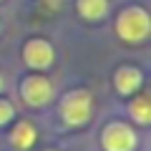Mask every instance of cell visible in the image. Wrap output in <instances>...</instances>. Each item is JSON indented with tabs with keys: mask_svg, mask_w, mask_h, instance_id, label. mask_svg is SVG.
Returning a JSON list of instances; mask_svg holds the SVG:
<instances>
[{
	"mask_svg": "<svg viewBox=\"0 0 151 151\" xmlns=\"http://www.w3.org/2000/svg\"><path fill=\"white\" fill-rule=\"evenodd\" d=\"M151 33V18L146 8L141 5H129L116 15V35L129 45L144 43Z\"/></svg>",
	"mask_w": 151,
	"mask_h": 151,
	"instance_id": "1",
	"label": "cell"
},
{
	"mask_svg": "<svg viewBox=\"0 0 151 151\" xmlns=\"http://www.w3.org/2000/svg\"><path fill=\"white\" fill-rule=\"evenodd\" d=\"M58 113H60V121L70 129H81L91 121L93 116V96L86 91V88H73L68 91L63 98H60V106H58Z\"/></svg>",
	"mask_w": 151,
	"mask_h": 151,
	"instance_id": "2",
	"label": "cell"
},
{
	"mask_svg": "<svg viewBox=\"0 0 151 151\" xmlns=\"http://www.w3.org/2000/svg\"><path fill=\"white\" fill-rule=\"evenodd\" d=\"M101 146H103V151H136L139 136H136V131L129 124L111 121L101 131Z\"/></svg>",
	"mask_w": 151,
	"mask_h": 151,
	"instance_id": "3",
	"label": "cell"
},
{
	"mask_svg": "<svg viewBox=\"0 0 151 151\" xmlns=\"http://www.w3.org/2000/svg\"><path fill=\"white\" fill-rule=\"evenodd\" d=\"M20 98L30 108H43L53 101V83L45 76H28L20 83Z\"/></svg>",
	"mask_w": 151,
	"mask_h": 151,
	"instance_id": "4",
	"label": "cell"
},
{
	"mask_svg": "<svg viewBox=\"0 0 151 151\" xmlns=\"http://www.w3.org/2000/svg\"><path fill=\"white\" fill-rule=\"evenodd\" d=\"M55 60V50L45 38H30L23 45V63L33 70H45Z\"/></svg>",
	"mask_w": 151,
	"mask_h": 151,
	"instance_id": "5",
	"label": "cell"
},
{
	"mask_svg": "<svg viewBox=\"0 0 151 151\" xmlns=\"http://www.w3.org/2000/svg\"><path fill=\"white\" fill-rule=\"evenodd\" d=\"M141 83H144V73H141V68H136V65H121V68H116V73H113V86H116V91H119L121 96L136 93L141 88Z\"/></svg>",
	"mask_w": 151,
	"mask_h": 151,
	"instance_id": "6",
	"label": "cell"
},
{
	"mask_svg": "<svg viewBox=\"0 0 151 151\" xmlns=\"http://www.w3.org/2000/svg\"><path fill=\"white\" fill-rule=\"evenodd\" d=\"M38 141V129L30 124V121H18L10 131V144L20 151H28L33 144Z\"/></svg>",
	"mask_w": 151,
	"mask_h": 151,
	"instance_id": "7",
	"label": "cell"
},
{
	"mask_svg": "<svg viewBox=\"0 0 151 151\" xmlns=\"http://www.w3.org/2000/svg\"><path fill=\"white\" fill-rule=\"evenodd\" d=\"M76 10L83 20H103L108 15V0H76Z\"/></svg>",
	"mask_w": 151,
	"mask_h": 151,
	"instance_id": "8",
	"label": "cell"
},
{
	"mask_svg": "<svg viewBox=\"0 0 151 151\" xmlns=\"http://www.w3.org/2000/svg\"><path fill=\"white\" fill-rule=\"evenodd\" d=\"M129 113H131V119H134L139 126H149V121H151V103H149V98L146 96L134 98L131 106H129Z\"/></svg>",
	"mask_w": 151,
	"mask_h": 151,
	"instance_id": "9",
	"label": "cell"
},
{
	"mask_svg": "<svg viewBox=\"0 0 151 151\" xmlns=\"http://www.w3.org/2000/svg\"><path fill=\"white\" fill-rule=\"evenodd\" d=\"M13 116H15V108H13V103L5 101V98H0V126L10 124Z\"/></svg>",
	"mask_w": 151,
	"mask_h": 151,
	"instance_id": "10",
	"label": "cell"
},
{
	"mask_svg": "<svg viewBox=\"0 0 151 151\" xmlns=\"http://www.w3.org/2000/svg\"><path fill=\"white\" fill-rule=\"evenodd\" d=\"M0 91H3V76H0Z\"/></svg>",
	"mask_w": 151,
	"mask_h": 151,
	"instance_id": "11",
	"label": "cell"
},
{
	"mask_svg": "<svg viewBox=\"0 0 151 151\" xmlns=\"http://www.w3.org/2000/svg\"><path fill=\"white\" fill-rule=\"evenodd\" d=\"M48 151H58V149H48Z\"/></svg>",
	"mask_w": 151,
	"mask_h": 151,
	"instance_id": "12",
	"label": "cell"
}]
</instances>
